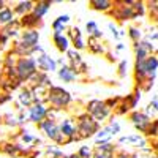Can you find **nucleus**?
Here are the masks:
<instances>
[{
    "label": "nucleus",
    "mask_w": 158,
    "mask_h": 158,
    "mask_svg": "<svg viewBox=\"0 0 158 158\" xmlns=\"http://www.w3.org/2000/svg\"><path fill=\"white\" fill-rule=\"evenodd\" d=\"M131 120H133V125L139 131H147L150 128V117L144 112H135L131 115Z\"/></svg>",
    "instance_id": "f257e3e1"
},
{
    "label": "nucleus",
    "mask_w": 158,
    "mask_h": 158,
    "mask_svg": "<svg viewBox=\"0 0 158 158\" xmlns=\"http://www.w3.org/2000/svg\"><path fill=\"white\" fill-rule=\"evenodd\" d=\"M136 59L138 60H146L153 51V44H150L149 41H141L136 44Z\"/></svg>",
    "instance_id": "f03ea898"
},
{
    "label": "nucleus",
    "mask_w": 158,
    "mask_h": 158,
    "mask_svg": "<svg viewBox=\"0 0 158 158\" xmlns=\"http://www.w3.org/2000/svg\"><path fill=\"white\" fill-rule=\"evenodd\" d=\"M120 130V127H118V123H111L109 127H106L104 130H101V133H98V136L95 138L97 142H106L112 138V135H115L117 131Z\"/></svg>",
    "instance_id": "7ed1b4c3"
},
{
    "label": "nucleus",
    "mask_w": 158,
    "mask_h": 158,
    "mask_svg": "<svg viewBox=\"0 0 158 158\" xmlns=\"http://www.w3.org/2000/svg\"><path fill=\"white\" fill-rule=\"evenodd\" d=\"M144 65H146V73H147V76L153 77L155 73H156V70H158V59H156L155 56H149L146 60H144Z\"/></svg>",
    "instance_id": "20e7f679"
},
{
    "label": "nucleus",
    "mask_w": 158,
    "mask_h": 158,
    "mask_svg": "<svg viewBox=\"0 0 158 158\" xmlns=\"http://www.w3.org/2000/svg\"><path fill=\"white\" fill-rule=\"evenodd\" d=\"M51 101H54L56 104H63L68 101V94L63 92L62 89H54L51 94Z\"/></svg>",
    "instance_id": "39448f33"
},
{
    "label": "nucleus",
    "mask_w": 158,
    "mask_h": 158,
    "mask_svg": "<svg viewBox=\"0 0 158 158\" xmlns=\"http://www.w3.org/2000/svg\"><path fill=\"white\" fill-rule=\"evenodd\" d=\"M122 144H141V146H146V141L142 139V136L139 135H131V136H123L120 138Z\"/></svg>",
    "instance_id": "423d86ee"
},
{
    "label": "nucleus",
    "mask_w": 158,
    "mask_h": 158,
    "mask_svg": "<svg viewBox=\"0 0 158 158\" xmlns=\"http://www.w3.org/2000/svg\"><path fill=\"white\" fill-rule=\"evenodd\" d=\"M19 73H21V76H30V74L33 73V62H30V60L21 62V65H19Z\"/></svg>",
    "instance_id": "0eeeda50"
},
{
    "label": "nucleus",
    "mask_w": 158,
    "mask_h": 158,
    "mask_svg": "<svg viewBox=\"0 0 158 158\" xmlns=\"http://www.w3.org/2000/svg\"><path fill=\"white\" fill-rule=\"evenodd\" d=\"M38 65L41 67L43 70H48V71H52V70H56V63L52 62L49 57H46V56H43V57H40V60H38Z\"/></svg>",
    "instance_id": "6e6552de"
},
{
    "label": "nucleus",
    "mask_w": 158,
    "mask_h": 158,
    "mask_svg": "<svg viewBox=\"0 0 158 158\" xmlns=\"http://www.w3.org/2000/svg\"><path fill=\"white\" fill-rule=\"evenodd\" d=\"M44 112H46V109H44L43 106H36V108L32 109L30 118H32V120H41V117L44 115Z\"/></svg>",
    "instance_id": "1a4fd4ad"
},
{
    "label": "nucleus",
    "mask_w": 158,
    "mask_h": 158,
    "mask_svg": "<svg viewBox=\"0 0 158 158\" xmlns=\"http://www.w3.org/2000/svg\"><path fill=\"white\" fill-rule=\"evenodd\" d=\"M36 40H38V33H36V32H27V33L24 35V43H25V46L35 44Z\"/></svg>",
    "instance_id": "9d476101"
},
{
    "label": "nucleus",
    "mask_w": 158,
    "mask_h": 158,
    "mask_svg": "<svg viewBox=\"0 0 158 158\" xmlns=\"http://www.w3.org/2000/svg\"><path fill=\"white\" fill-rule=\"evenodd\" d=\"M149 114H152V115H155V114H158V98L155 97L152 101H150V104H149ZM147 114V115H149Z\"/></svg>",
    "instance_id": "9b49d317"
},
{
    "label": "nucleus",
    "mask_w": 158,
    "mask_h": 158,
    "mask_svg": "<svg viewBox=\"0 0 158 158\" xmlns=\"http://www.w3.org/2000/svg\"><path fill=\"white\" fill-rule=\"evenodd\" d=\"M44 130L48 131V135L51 136V138H57V130H56V127H54V123H44Z\"/></svg>",
    "instance_id": "f8f14e48"
},
{
    "label": "nucleus",
    "mask_w": 158,
    "mask_h": 158,
    "mask_svg": "<svg viewBox=\"0 0 158 158\" xmlns=\"http://www.w3.org/2000/svg\"><path fill=\"white\" fill-rule=\"evenodd\" d=\"M97 158H111V149L109 147H101V150L97 153Z\"/></svg>",
    "instance_id": "ddd939ff"
},
{
    "label": "nucleus",
    "mask_w": 158,
    "mask_h": 158,
    "mask_svg": "<svg viewBox=\"0 0 158 158\" xmlns=\"http://www.w3.org/2000/svg\"><path fill=\"white\" fill-rule=\"evenodd\" d=\"M56 41L59 43V48L60 49H63V51L67 49V40H65L60 33H56Z\"/></svg>",
    "instance_id": "4468645a"
},
{
    "label": "nucleus",
    "mask_w": 158,
    "mask_h": 158,
    "mask_svg": "<svg viewBox=\"0 0 158 158\" xmlns=\"http://www.w3.org/2000/svg\"><path fill=\"white\" fill-rule=\"evenodd\" d=\"M60 77L65 79V81H73V77H74V76L68 71V68H63V70L60 71Z\"/></svg>",
    "instance_id": "2eb2a0df"
},
{
    "label": "nucleus",
    "mask_w": 158,
    "mask_h": 158,
    "mask_svg": "<svg viewBox=\"0 0 158 158\" xmlns=\"http://www.w3.org/2000/svg\"><path fill=\"white\" fill-rule=\"evenodd\" d=\"M11 19V11L10 10H3L0 13V22H8Z\"/></svg>",
    "instance_id": "dca6fc26"
},
{
    "label": "nucleus",
    "mask_w": 158,
    "mask_h": 158,
    "mask_svg": "<svg viewBox=\"0 0 158 158\" xmlns=\"http://www.w3.org/2000/svg\"><path fill=\"white\" fill-rule=\"evenodd\" d=\"M130 36L133 38V40H136V41H138V40L141 38V32H139L138 29H131V30H130Z\"/></svg>",
    "instance_id": "f3484780"
},
{
    "label": "nucleus",
    "mask_w": 158,
    "mask_h": 158,
    "mask_svg": "<svg viewBox=\"0 0 158 158\" xmlns=\"http://www.w3.org/2000/svg\"><path fill=\"white\" fill-rule=\"evenodd\" d=\"M62 130L65 131V135H71V133H73V128H71V125H70L68 122H65V123H63Z\"/></svg>",
    "instance_id": "a211bd4d"
},
{
    "label": "nucleus",
    "mask_w": 158,
    "mask_h": 158,
    "mask_svg": "<svg viewBox=\"0 0 158 158\" xmlns=\"http://www.w3.org/2000/svg\"><path fill=\"white\" fill-rule=\"evenodd\" d=\"M46 10H48V5H46V3H44V5H40V8H36V15H38V16H41Z\"/></svg>",
    "instance_id": "6ab92c4d"
},
{
    "label": "nucleus",
    "mask_w": 158,
    "mask_h": 158,
    "mask_svg": "<svg viewBox=\"0 0 158 158\" xmlns=\"http://www.w3.org/2000/svg\"><path fill=\"white\" fill-rule=\"evenodd\" d=\"M95 5H98L97 8H108L109 2H95Z\"/></svg>",
    "instance_id": "aec40b11"
},
{
    "label": "nucleus",
    "mask_w": 158,
    "mask_h": 158,
    "mask_svg": "<svg viewBox=\"0 0 158 158\" xmlns=\"http://www.w3.org/2000/svg\"><path fill=\"white\" fill-rule=\"evenodd\" d=\"M81 153H82L84 156H85V155H89V149H87V147H84V149L81 150Z\"/></svg>",
    "instance_id": "412c9836"
},
{
    "label": "nucleus",
    "mask_w": 158,
    "mask_h": 158,
    "mask_svg": "<svg viewBox=\"0 0 158 158\" xmlns=\"http://www.w3.org/2000/svg\"><path fill=\"white\" fill-rule=\"evenodd\" d=\"M149 38H150V40H158V33H152Z\"/></svg>",
    "instance_id": "4be33fe9"
},
{
    "label": "nucleus",
    "mask_w": 158,
    "mask_h": 158,
    "mask_svg": "<svg viewBox=\"0 0 158 158\" xmlns=\"http://www.w3.org/2000/svg\"><path fill=\"white\" fill-rule=\"evenodd\" d=\"M118 158H127V156H118Z\"/></svg>",
    "instance_id": "5701e85b"
},
{
    "label": "nucleus",
    "mask_w": 158,
    "mask_h": 158,
    "mask_svg": "<svg viewBox=\"0 0 158 158\" xmlns=\"http://www.w3.org/2000/svg\"><path fill=\"white\" fill-rule=\"evenodd\" d=\"M70 158H76V156H70Z\"/></svg>",
    "instance_id": "b1692460"
}]
</instances>
